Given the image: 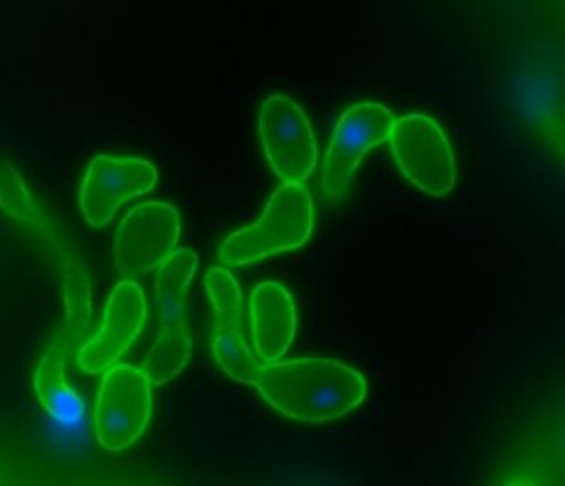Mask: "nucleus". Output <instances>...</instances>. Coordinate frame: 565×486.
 <instances>
[{"mask_svg": "<svg viewBox=\"0 0 565 486\" xmlns=\"http://www.w3.org/2000/svg\"><path fill=\"white\" fill-rule=\"evenodd\" d=\"M249 323L256 358L280 360L296 336V307L289 292L276 281L256 285L249 294Z\"/></svg>", "mask_w": 565, "mask_h": 486, "instance_id": "9d476101", "label": "nucleus"}, {"mask_svg": "<svg viewBox=\"0 0 565 486\" xmlns=\"http://www.w3.org/2000/svg\"><path fill=\"white\" fill-rule=\"evenodd\" d=\"M391 150L402 175L430 197L452 190L457 170L444 130L426 115H404L393 122Z\"/></svg>", "mask_w": 565, "mask_h": 486, "instance_id": "20e7f679", "label": "nucleus"}, {"mask_svg": "<svg viewBox=\"0 0 565 486\" xmlns=\"http://www.w3.org/2000/svg\"><path fill=\"white\" fill-rule=\"evenodd\" d=\"M192 342L183 327H163L154 345L150 347L141 371L150 380V384H163L172 380L190 360Z\"/></svg>", "mask_w": 565, "mask_h": 486, "instance_id": "4468645a", "label": "nucleus"}, {"mask_svg": "<svg viewBox=\"0 0 565 486\" xmlns=\"http://www.w3.org/2000/svg\"><path fill=\"white\" fill-rule=\"evenodd\" d=\"M205 289L214 307V316L221 320H238L241 287L236 278L221 265H214L205 274Z\"/></svg>", "mask_w": 565, "mask_h": 486, "instance_id": "f3484780", "label": "nucleus"}, {"mask_svg": "<svg viewBox=\"0 0 565 486\" xmlns=\"http://www.w3.org/2000/svg\"><path fill=\"white\" fill-rule=\"evenodd\" d=\"M258 130L265 157L282 183H300L316 168L318 150L305 110L285 95H269L260 106Z\"/></svg>", "mask_w": 565, "mask_h": 486, "instance_id": "423d86ee", "label": "nucleus"}, {"mask_svg": "<svg viewBox=\"0 0 565 486\" xmlns=\"http://www.w3.org/2000/svg\"><path fill=\"white\" fill-rule=\"evenodd\" d=\"M66 347L57 338L40 358L33 389L40 406L60 422H73L82 413V400L66 378Z\"/></svg>", "mask_w": 565, "mask_h": 486, "instance_id": "9b49d317", "label": "nucleus"}, {"mask_svg": "<svg viewBox=\"0 0 565 486\" xmlns=\"http://www.w3.org/2000/svg\"><path fill=\"white\" fill-rule=\"evenodd\" d=\"M64 303H66V325L60 334V340L66 349L79 340L90 325V287L82 270H66L64 283Z\"/></svg>", "mask_w": 565, "mask_h": 486, "instance_id": "2eb2a0df", "label": "nucleus"}, {"mask_svg": "<svg viewBox=\"0 0 565 486\" xmlns=\"http://www.w3.org/2000/svg\"><path fill=\"white\" fill-rule=\"evenodd\" d=\"M0 208L13 219L31 223L40 230L44 228L42 212L11 161H0Z\"/></svg>", "mask_w": 565, "mask_h": 486, "instance_id": "dca6fc26", "label": "nucleus"}, {"mask_svg": "<svg viewBox=\"0 0 565 486\" xmlns=\"http://www.w3.org/2000/svg\"><path fill=\"white\" fill-rule=\"evenodd\" d=\"M199 265V256L188 250H172L161 263L154 283L157 309L163 327H183L185 325V298Z\"/></svg>", "mask_w": 565, "mask_h": 486, "instance_id": "f8f14e48", "label": "nucleus"}, {"mask_svg": "<svg viewBox=\"0 0 565 486\" xmlns=\"http://www.w3.org/2000/svg\"><path fill=\"white\" fill-rule=\"evenodd\" d=\"M157 183V170L139 157L95 155L79 190V208L88 225L104 228L113 214Z\"/></svg>", "mask_w": 565, "mask_h": 486, "instance_id": "6e6552de", "label": "nucleus"}, {"mask_svg": "<svg viewBox=\"0 0 565 486\" xmlns=\"http://www.w3.org/2000/svg\"><path fill=\"white\" fill-rule=\"evenodd\" d=\"M143 320L146 296L132 278H126L113 289L97 334L79 347V369L86 373H102L113 367L130 349L143 327Z\"/></svg>", "mask_w": 565, "mask_h": 486, "instance_id": "1a4fd4ad", "label": "nucleus"}, {"mask_svg": "<svg viewBox=\"0 0 565 486\" xmlns=\"http://www.w3.org/2000/svg\"><path fill=\"white\" fill-rule=\"evenodd\" d=\"M181 221L170 203L146 201L132 208L117 228V270L126 278L146 276L177 247Z\"/></svg>", "mask_w": 565, "mask_h": 486, "instance_id": "0eeeda50", "label": "nucleus"}, {"mask_svg": "<svg viewBox=\"0 0 565 486\" xmlns=\"http://www.w3.org/2000/svg\"><path fill=\"white\" fill-rule=\"evenodd\" d=\"M313 230V201L302 183H282L269 199L263 216L230 234L218 250L225 265H249L265 256L300 247Z\"/></svg>", "mask_w": 565, "mask_h": 486, "instance_id": "f03ea898", "label": "nucleus"}, {"mask_svg": "<svg viewBox=\"0 0 565 486\" xmlns=\"http://www.w3.org/2000/svg\"><path fill=\"white\" fill-rule=\"evenodd\" d=\"M152 411V384L132 364L106 369L95 400V437L106 451L130 446L146 429Z\"/></svg>", "mask_w": 565, "mask_h": 486, "instance_id": "7ed1b4c3", "label": "nucleus"}, {"mask_svg": "<svg viewBox=\"0 0 565 486\" xmlns=\"http://www.w3.org/2000/svg\"><path fill=\"white\" fill-rule=\"evenodd\" d=\"M212 351L218 362V367L236 382L252 384L254 376L260 367L256 353L249 351L241 329L238 320H221L214 318V331H212Z\"/></svg>", "mask_w": 565, "mask_h": 486, "instance_id": "ddd939ff", "label": "nucleus"}, {"mask_svg": "<svg viewBox=\"0 0 565 486\" xmlns=\"http://www.w3.org/2000/svg\"><path fill=\"white\" fill-rule=\"evenodd\" d=\"M252 384L269 406L298 422H331L353 411L366 395L364 378L329 358L260 362Z\"/></svg>", "mask_w": 565, "mask_h": 486, "instance_id": "f257e3e1", "label": "nucleus"}, {"mask_svg": "<svg viewBox=\"0 0 565 486\" xmlns=\"http://www.w3.org/2000/svg\"><path fill=\"white\" fill-rule=\"evenodd\" d=\"M393 122L395 115L373 102H360L340 115L320 170L324 199L338 201L344 194L362 155L388 139Z\"/></svg>", "mask_w": 565, "mask_h": 486, "instance_id": "39448f33", "label": "nucleus"}]
</instances>
